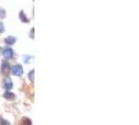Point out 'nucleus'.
Returning a JSON list of instances; mask_svg holds the SVG:
<instances>
[{
  "label": "nucleus",
  "instance_id": "nucleus-1",
  "mask_svg": "<svg viewBox=\"0 0 139 125\" xmlns=\"http://www.w3.org/2000/svg\"><path fill=\"white\" fill-rule=\"evenodd\" d=\"M22 72H23V69L20 65H15V66L12 68V73L16 76H20L22 74Z\"/></svg>",
  "mask_w": 139,
  "mask_h": 125
},
{
  "label": "nucleus",
  "instance_id": "nucleus-2",
  "mask_svg": "<svg viewBox=\"0 0 139 125\" xmlns=\"http://www.w3.org/2000/svg\"><path fill=\"white\" fill-rule=\"evenodd\" d=\"M3 55H4L5 58H12V57H13V55H14V51H13V49H12V48H10V47L4 48V50H3Z\"/></svg>",
  "mask_w": 139,
  "mask_h": 125
},
{
  "label": "nucleus",
  "instance_id": "nucleus-3",
  "mask_svg": "<svg viewBox=\"0 0 139 125\" xmlns=\"http://www.w3.org/2000/svg\"><path fill=\"white\" fill-rule=\"evenodd\" d=\"M8 71H10V64L7 62L3 61L2 62V65H1V72L3 74H7Z\"/></svg>",
  "mask_w": 139,
  "mask_h": 125
},
{
  "label": "nucleus",
  "instance_id": "nucleus-4",
  "mask_svg": "<svg viewBox=\"0 0 139 125\" xmlns=\"http://www.w3.org/2000/svg\"><path fill=\"white\" fill-rule=\"evenodd\" d=\"M3 88L6 90H11L12 88H13V82H12V80L10 78H6L3 82Z\"/></svg>",
  "mask_w": 139,
  "mask_h": 125
},
{
  "label": "nucleus",
  "instance_id": "nucleus-5",
  "mask_svg": "<svg viewBox=\"0 0 139 125\" xmlns=\"http://www.w3.org/2000/svg\"><path fill=\"white\" fill-rule=\"evenodd\" d=\"M4 42H5V44H7V45H13L16 42V38L15 36H7V38H5Z\"/></svg>",
  "mask_w": 139,
  "mask_h": 125
},
{
  "label": "nucleus",
  "instance_id": "nucleus-6",
  "mask_svg": "<svg viewBox=\"0 0 139 125\" xmlns=\"http://www.w3.org/2000/svg\"><path fill=\"white\" fill-rule=\"evenodd\" d=\"M4 98L7 99V100H13V99L15 98V95L11 92H5L4 93Z\"/></svg>",
  "mask_w": 139,
  "mask_h": 125
},
{
  "label": "nucleus",
  "instance_id": "nucleus-7",
  "mask_svg": "<svg viewBox=\"0 0 139 125\" xmlns=\"http://www.w3.org/2000/svg\"><path fill=\"white\" fill-rule=\"evenodd\" d=\"M19 17H20V19H21L22 21L24 22V23H27V22H28V18H27L26 16H25L24 12H22V10H21V12H20V15H19Z\"/></svg>",
  "mask_w": 139,
  "mask_h": 125
},
{
  "label": "nucleus",
  "instance_id": "nucleus-8",
  "mask_svg": "<svg viewBox=\"0 0 139 125\" xmlns=\"http://www.w3.org/2000/svg\"><path fill=\"white\" fill-rule=\"evenodd\" d=\"M21 125H31V121L28 118H23L21 120Z\"/></svg>",
  "mask_w": 139,
  "mask_h": 125
},
{
  "label": "nucleus",
  "instance_id": "nucleus-9",
  "mask_svg": "<svg viewBox=\"0 0 139 125\" xmlns=\"http://www.w3.org/2000/svg\"><path fill=\"white\" fill-rule=\"evenodd\" d=\"M28 77H29V79L31 81H34V79H35V72H34V70H31L30 72H29V74H28Z\"/></svg>",
  "mask_w": 139,
  "mask_h": 125
},
{
  "label": "nucleus",
  "instance_id": "nucleus-10",
  "mask_svg": "<svg viewBox=\"0 0 139 125\" xmlns=\"http://www.w3.org/2000/svg\"><path fill=\"white\" fill-rule=\"evenodd\" d=\"M5 17V10L0 8V18H4Z\"/></svg>",
  "mask_w": 139,
  "mask_h": 125
},
{
  "label": "nucleus",
  "instance_id": "nucleus-11",
  "mask_svg": "<svg viewBox=\"0 0 139 125\" xmlns=\"http://www.w3.org/2000/svg\"><path fill=\"white\" fill-rule=\"evenodd\" d=\"M0 123H1V125H11V124L8 123L7 121L3 120V119H0Z\"/></svg>",
  "mask_w": 139,
  "mask_h": 125
},
{
  "label": "nucleus",
  "instance_id": "nucleus-12",
  "mask_svg": "<svg viewBox=\"0 0 139 125\" xmlns=\"http://www.w3.org/2000/svg\"><path fill=\"white\" fill-rule=\"evenodd\" d=\"M3 30H4V25L0 22V32H3Z\"/></svg>",
  "mask_w": 139,
  "mask_h": 125
}]
</instances>
